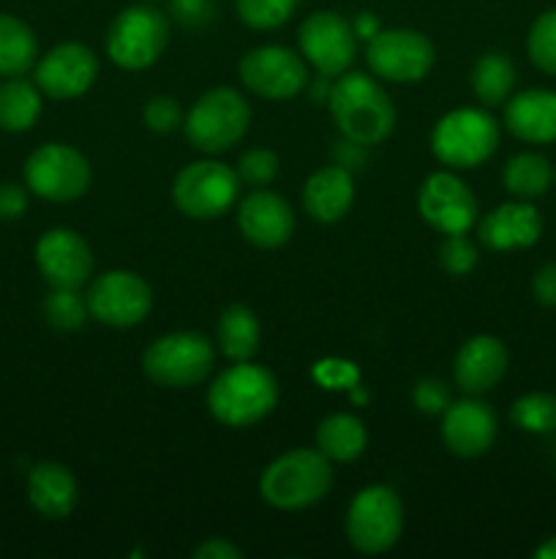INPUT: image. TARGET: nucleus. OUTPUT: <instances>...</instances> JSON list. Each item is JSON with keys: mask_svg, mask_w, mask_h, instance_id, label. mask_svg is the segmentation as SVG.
Returning a JSON list of instances; mask_svg holds the SVG:
<instances>
[{"mask_svg": "<svg viewBox=\"0 0 556 559\" xmlns=\"http://www.w3.org/2000/svg\"><path fill=\"white\" fill-rule=\"evenodd\" d=\"M90 162L76 147L49 142L25 162V186L47 202H74L90 189Z\"/></svg>", "mask_w": 556, "mask_h": 559, "instance_id": "obj_10", "label": "nucleus"}, {"mask_svg": "<svg viewBox=\"0 0 556 559\" xmlns=\"http://www.w3.org/2000/svg\"><path fill=\"white\" fill-rule=\"evenodd\" d=\"M439 260L450 276H467L478 265V249L469 243L467 235H447L439 249Z\"/></svg>", "mask_w": 556, "mask_h": 559, "instance_id": "obj_36", "label": "nucleus"}, {"mask_svg": "<svg viewBox=\"0 0 556 559\" xmlns=\"http://www.w3.org/2000/svg\"><path fill=\"white\" fill-rule=\"evenodd\" d=\"M41 118V91L36 82L22 76H5L0 82V129L20 134Z\"/></svg>", "mask_w": 556, "mask_h": 559, "instance_id": "obj_27", "label": "nucleus"}, {"mask_svg": "<svg viewBox=\"0 0 556 559\" xmlns=\"http://www.w3.org/2000/svg\"><path fill=\"white\" fill-rule=\"evenodd\" d=\"M278 175V156L267 147H254V151H245L238 162V178L243 183L262 189V186L273 183Z\"/></svg>", "mask_w": 556, "mask_h": 559, "instance_id": "obj_35", "label": "nucleus"}, {"mask_svg": "<svg viewBox=\"0 0 556 559\" xmlns=\"http://www.w3.org/2000/svg\"><path fill=\"white\" fill-rule=\"evenodd\" d=\"M371 71L387 82H420L431 71L436 49L428 36L409 27H390L368 38L365 49Z\"/></svg>", "mask_w": 556, "mask_h": 559, "instance_id": "obj_12", "label": "nucleus"}, {"mask_svg": "<svg viewBox=\"0 0 556 559\" xmlns=\"http://www.w3.org/2000/svg\"><path fill=\"white\" fill-rule=\"evenodd\" d=\"M27 500L44 519H65L80 502V486L74 473L58 462H41L27 473Z\"/></svg>", "mask_w": 556, "mask_h": 559, "instance_id": "obj_23", "label": "nucleus"}, {"mask_svg": "<svg viewBox=\"0 0 556 559\" xmlns=\"http://www.w3.org/2000/svg\"><path fill=\"white\" fill-rule=\"evenodd\" d=\"M27 211V191L16 183H0V222H16Z\"/></svg>", "mask_w": 556, "mask_h": 559, "instance_id": "obj_40", "label": "nucleus"}, {"mask_svg": "<svg viewBox=\"0 0 556 559\" xmlns=\"http://www.w3.org/2000/svg\"><path fill=\"white\" fill-rule=\"evenodd\" d=\"M554 180H556V173H554Z\"/></svg>", "mask_w": 556, "mask_h": 559, "instance_id": "obj_46", "label": "nucleus"}, {"mask_svg": "<svg viewBox=\"0 0 556 559\" xmlns=\"http://www.w3.org/2000/svg\"><path fill=\"white\" fill-rule=\"evenodd\" d=\"M216 336L218 347H221V353L227 355L232 364H245V360H251L259 353L262 328L249 306L234 304L229 306V309H223V314L218 317Z\"/></svg>", "mask_w": 556, "mask_h": 559, "instance_id": "obj_25", "label": "nucleus"}, {"mask_svg": "<svg viewBox=\"0 0 556 559\" xmlns=\"http://www.w3.org/2000/svg\"><path fill=\"white\" fill-rule=\"evenodd\" d=\"M365 442H368V431H365L363 420L354 418V415H327L316 426V448L330 462H354V459L363 456Z\"/></svg>", "mask_w": 556, "mask_h": 559, "instance_id": "obj_26", "label": "nucleus"}, {"mask_svg": "<svg viewBox=\"0 0 556 559\" xmlns=\"http://www.w3.org/2000/svg\"><path fill=\"white\" fill-rule=\"evenodd\" d=\"M167 44V14L153 5H129L109 25L107 58L125 71H142L161 58Z\"/></svg>", "mask_w": 556, "mask_h": 559, "instance_id": "obj_7", "label": "nucleus"}, {"mask_svg": "<svg viewBox=\"0 0 556 559\" xmlns=\"http://www.w3.org/2000/svg\"><path fill=\"white\" fill-rule=\"evenodd\" d=\"M478 235L494 251L529 249L543 235V218L529 202H505L480 222Z\"/></svg>", "mask_w": 556, "mask_h": 559, "instance_id": "obj_21", "label": "nucleus"}, {"mask_svg": "<svg viewBox=\"0 0 556 559\" xmlns=\"http://www.w3.org/2000/svg\"><path fill=\"white\" fill-rule=\"evenodd\" d=\"M420 216L445 235H467L478 218L472 189L452 173H434L423 180L418 194Z\"/></svg>", "mask_w": 556, "mask_h": 559, "instance_id": "obj_16", "label": "nucleus"}, {"mask_svg": "<svg viewBox=\"0 0 556 559\" xmlns=\"http://www.w3.org/2000/svg\"><path fill=\"white\" fill-rule=\"evenodd\" d=\"M194 557L196 559H240L243 557V551H240L234 544H229V540L213 538V540H205V544L194 551Z\"/></svg>", "mask_w": 556, "mask_h": 559, "instance_id": "obj_42", "label": "nucleus"}, {"mask_svg": "<svg viewBox=\"0 0 556 559\" xmlns=\"http://www.w3.org/2000/svg\"><path fill=\"white\" fill-rule=\"evenodd\" d=\"M142 118L145 126L156 134H169V131L178 129L183 123V112H180V104L172 96H156L145 104L142 109Z\"/></svg>", "mask_w": 556, "mask_h": 559, "instance_id": "obj_37", "label": "nucleus"}, {"mask_svg": "<svg viewBox=\"0 0 556 559\" xmlns=\"http://www.w3.org/2000/svg\"><path fill=\"white\" fill-rule=\"evenodd\" d=\"M505 123L512 136L529 145H548L556 142V93L554 91H523L507 98Z\"/></svg>", "mask_w": 556, "mask_h": 559, "instance_id": "obj_22", "label": "nucleus"}, {"mask_svg": "<svg viewBox=\"0 0 556 559\" xmlns=\"http://www.w3.org/2000/svg\"><path fill=\"white\" fill-rule=\"evenodd\" d=\"M238 186L240 178L232 167L205 158L180 169L172 183V200L183 216L207 222L223 216L234 205Z\"/></svg>", "mask_w": 556, "mask_h": 559, "instance_id": "obj_9", "label": "nucleus"}, {"mask_svg": "<svg viewBox=\"0 0 556 559\" xmlns=\"http://www.w3.org/2000/svg\"><path fill=\"white\" fill-rule=\"evenodd\" d=\"M240 80L256 96L283 102V98L298 96L309 85V69L294 49L267 44V47L251 49L240 60Z\"/></svg>", "mask_w": 556, "mask_h": 559, "instance_id": "obj_13", "label": "nucleus"}, {"mask_svg": "<svg viewBox=\"0 0 556 559\" xmlns=\"http://www.w3.org/2000/svg\"><path fill=\"white\" fill-rule=\"evenodd\" d=\"M412 399L414 404H418L420 413L439 415L450 407V388L442 380H436V377H425V380H420L418 385H414Z\"/></svg>", "mask_w": 556, "mask_h": 559, "instance_id": "obj_38", "label": "nucleus"}, {"mask_svg": "<svg viewBox=\"0 0 556 559\" xmlns=\"http://www.w3.org/2000/svg\"><path fill=\"white\" fill-rule=\"evenodd\" d=\"M278 382L265 366L234 364L213 380L207 388V407L218 424L229 429H245L276 409Z\"/></svg>", "mask_w": 556, "mask_h": 559, "instance_id": "obj_2", "label": "nucleus"}, {"mask_svg": "<svg viewBox=\"0 0 556 559\" xmlns=\"http://www.w3.org/2000/svg\"><path fill=\"white\" fill-rule=\"evenodd\" d=\"M327 107L338 131L352 145H379L396 129V107L390 96L379 82L360 71L338 74L327 93Z\"/></svg>", "mask_w": 556, "mask_h": 559, "instance_id": "obj_1", "label": "nucleus"}, {"mask_svg": "<svg viewBox=\"0 0 556 559\" xmlns=\"http://www.w3.org/2000/svg\"><path fill=\"white\" fill-rule=\"evenodd\" d=\"M93 320L109 328H134L153 309V289L140 273L107 271L90 284L85 295Z\"/></svg>", "mask_w": 556, "mask_h": 559, "instance_id": "obj_11", "label": "nucleus"}, {"mask_svg": "<svg viewBox=\"0 0 556 559\" xmlns=\"http://www.w3.org/2000/svg\"><path fill=\"white\" fill-rule=\"evenodd\" d=\"M496 429H499L496 413L474 396L450 402V407L442 413V442L452 456H483L494 445Z\"/></svg>", "mask_w": 556, "mask_h": 559, "instance_id": "obj_18", "label": "nucleus"}, {"mask_svg": "<svg viewBox=\"0 0 556 559\" xmlns=\"http://www.w3.org/2000/svg\"><path fill=\"white\" fill-rule=\"evenodd\" d=\"M300 0H234L240 20L256 31H270L283 25L294 14Z\"/></svg>", "mask_w": 556, "mask_h": 559, "instance_id": "obj_34", "label": "nucleus"}, {"mask_svg": "<svg viewBox=\"0 0 556 559\" xmlns=\"http://www.w3.org/2000/svg\"><path fill=\"white\" fill-rule=\"evenodd\" d=\"M510 418L518 429L532 431V435H548L556 429V396H551V393L521 396L512 404Z\"/></svg>", "mask_w": 556, "mask_h": 559, "instance_id": "obj_32", "label": "nucleus"}, {"mask_svg": "<svg viewBox=\"0 0 556 559\" xmlns=\"http://www.w3.org/2000/svg\"><path fill=\"white\" fill-rule=\"evenodd\" d=\"M507 364H510V355L499 338L472 336L458 349L456 364H452V380L463 393L480 396L499 385L501 377L507 374Z\"/></svg>", "mask_w": 556, "mask_h": 559, "instance_id": "obj_20", "label": "nucleus"}, {"mask_svg": "<svg viewBox=\"0 0 556 559\" xmlns=\"http://www.w3.org/2000/svg\"><path fill=\"white\" fill-rule=\"evenodd\" d=\"M38 41L31 25L11 14H0V76H22L36 66Z\"/></svg>", "mask_w": 556, "mask_h": 559, "instance_id": "obj_28", "label": "nucleus"}, {"mask_svg": "<svg viewBox=\"0 0 556 559\" xmlns=\"http://www.w3.org/2000/svg\"><path fill=\"white\" fill-rule=\"evenodd\" d=\"M532 293L537 298V304L556 309V262L543 265L532 278Z\"/></svg>", "mask_w": 556, "mask_h": 559, "instance_id": "obj_41", "label": "nucleus"}, {"mask_svg": "<svg viewBox=\"0 0 556 559\" xmlns=\"http://www.w3.org/2000/svg\"><path fill=\"white\" fill-rule=\"evenodd\" d=\"M499 147V123L491 112L474 107L442 115L431 131V151L445 167L472 169L488 162Z\"/></svg>", "mask_w": 556, "mask_h": 559, "instance_id": "obj_5", "label": "nucleus"}, {"mask_svg": "<svg viewBox=\"0 0 556 559\" xmlns=\"http://www.w3.org/2000/svg\"><path fill=\"white\" fill-rule=\"evenodd\" d=\"M36 265L49 287L80 289L93 273V251L80 233L55 227L38 238Z\"/></svg>", "mask_w": 556, "mask_h": 559, "instance_id": "obj_17", "label": "nucleus"}, {"mask_svg": "<svg viewBox=\"0 0 556 559\" xmlns=\"http://www.w3.org/2000/svg\"><path fill=\"white\" fill-rule=\"evenodd\" d=\"M300 52L322 76H338L352 66L358 36L352 22L336 11H316L305 16L298 33Z\"/></svg>", "mask_w": 556, "mask_h": 559, "instance_id": "obj_14", "label": "nucleus"}, {"mask_svg": "<svg viewBox=\"0 0 556 559\" xmlns=\"http://www.w3.org/2000/svg\"><path fill=\"white\" fill-rule=\"evenodd\" d=\"M352 27H354V36H360V38H371L379 33V22H376L374 14H360L358 22H354Z\"/></svg>", "mask_w": 556, "mask_h": 559, "instance_id": "obj_44", "label": "nucleus"}, {"mask_svg": "<svg viewBox=\"0 0 556 559\" xmlns=\"http://www.w3.org/2000/svg\"><path fill=\"white\" fill-rule=\"evenodd\" d=\"M316 374H319V380L327 382L330 388H338L343 385V382H354V380H347V374H358V371H354L349 364H341V360H325V364L316 369Z\"/></svg>", "mask_w": 556, "mask_h": 559, "instance_id": "obj_43", "label": "nucleus"}, {"mask_svg": "<svg viewBox=\"0 0 556 559\" xmlns=\"http://www.w3.org/2000/svg\"><path fill=\"white\" fill-rule=\"evenodd\" d=\"M354 200V180L347 167H322L305 180L303 207L314 222L336 224L349 213Z\"/></svg>", "mask_w": 556, "mask_h": 559, "instance_id": "obj_24", "label": "nucleus"}, {"mask_svg": "<svg viewBox=\"0 0 556 559\" xmlns=\"http://www.w3.org/2000/svg\"><path fill=\"white\" fill-rule=\"evenodd\" d=\"M169 14L183 27H202L216 16V0H169Z\"/></svg>", "mask_w": 556, "mask_h": 559, "instance_id": "obj_39", "label": "nucleus"}, {"mask_svg": "<svg viewBox=\"0 0 556 559\" xmlns=\"http://www.w3.org/2000/svg\"><path fill=\"white\" fill-rule=\"evenodd\" d=\"M403 530L401 497L390 486H368L354 495L347 511V538L360 555H385Z\"/></svg>", "mask_w": 556, "mask_h": 559, "instance_id": "obj_8", "label": "nucleus"}, {"mask_svg": "<svg viewBox=\"0 0 556 559\" xmlns=\"http://www.w3.org/2000/svg\"><path fill=\"white\" fill-rule=\"evenodd\" d=\"M534 557H537V559H556V535H554V538L545 540V544L540 546L537 551H534Z\"/></svg>", "mask_w": 556, "mask_h": 559, "instance_id": "obj_45", "label": "nucleus"}, {"mask_svg": "<svg viewBox=\"0 0 556 559\" xmlns=\"http://www.w3.org/2000/svg\"><path fill=\"white\" fill-rule=\"evenodd\" d=\"M518 71L505 52H485L472 69V91L485 107H499L512 96Z\"/></svg>", "mask_w": 556, "mask_h": 559, "instance_id": "obj_29", "label": "nucleus"}, {"mask_svg": "<svg viewBox=\"0 0 556 559\" xmlns=\"http://www.w3.org/2000/svg\"><path fill=\"white\" fill-rule=\"evenodd\" d=\"M87 300L82 298L80 289L52 287V293L44 298V317L58 331H80L87 320Z\"/></svg>", "mask_w": 556, "mask_h": 559, "instance_id": "obj_31", "label": "nucleus"}, {"mask_svg": "<svg viewBox=\"0 0 556 559\" xmlns=\"http://www.w3.org/2000/svg\"><path fill=\"white\" fill-rule=\"evenodd\" d=\"M527 49L532 63L545 74H556V9L543 11L532 22L527 36Z\"/></svg>", "mask_w": 556, "mask_h": 559, "instance_id": "obj_33", "label": "nucleus"}, {"mask_svg": "<svg viewBox=\"0 0 556 559\" xmlns=\"http://www.w3.org/2000/svg\"><path fill=\"white\" fill-rule=\"evenodd\" d=\"M330 459L319 448H294L267 464L259 478L262 500L278 511H303L330 491Z\"/></svg>", "mask_w": 556, "mask_h": 559, "instance_id": "obj_3", "label": "nucleus"}, {"mask_svg": "<svg viewBox=\"0 0 556 559\" xmlns=\"http://www.w3.org/2000/svg\"><path fill=\"white\" fill-rule=\"evenodd\" d=\"M33 82L44 96L55 102H69L90 91L98 76V58L90 47L80 41H65L49 49L41 60H36Z\"/></svg>", "mask_w": 556, "mask_h": 559, "instance_id": "obj_15", "label": "nucleus"}, {"mask_svg": "<svg viewBox=\"0 0 556 559\" xmlns=\"http://www.w3.org/2000/svg\"><path fill=\"white\" fill-rule=\"evenodd\" d=\"M213 360H216V353H213L210 338L196 331H178L156 338L142 353V371L156 385L183 391L207 380Z\"/></svg>", "mask_w": 556, "mask_h": 559, "instance_id": "obj_6", "label": "nucleus"}, {"mask_svg": "<svg viewBox=\"0 0 556 559\" xmlns=\"http://www.w3.org/2000/svg\"><path fill=\"white\" fill-rule=\"evenodd\" d=\"M238 227L256 249H278L294 233V211L276 191L254 189L238 207Z\"/></svg>", "mask_w": 556, "mask_h": 559, "instance_id": "obj_19", "label": "nucleus"}, {"mask_svg": "<svg viewBox=\"0 0 556 559\" xmlns=\"http://www.w3.org/2000/svg\"><path fill=\"white\" fill-rule=\"evenodd\" d=\"M505 189L510 191L518 200H537L545 191L551 189V180H554V169H551L548 158L540 156V153H516L510 162L505 164Z\"/></svg>", "mask_w": 556, "mask_h": 559, "instance_id": "obj_30", "label": "nucleus"}, {"mask_svg": "<svg viewBox=\"0 0 556 559\" xmlns=\"http://www.w3.org/2000/svg\"><path fill=\"white\" fill-rule=\"evenodd\" d=\"M251 107L234 87H213L202 93L183 120L185 140L205 156L227 153L245 136Z\"/></svg>", "mask_w": 556, "mask_h": 559, "instance_id": "obj_4", "label": "nucleus"}]
</instances>
